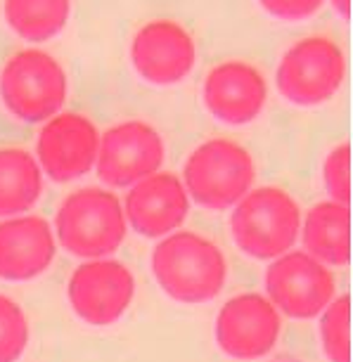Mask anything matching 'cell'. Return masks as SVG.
<instances>
[{
    "mask_svg": "<svg viewBox=\"0 0 353 362\" xmlns=\"http://www.w3.org/2000/svg\"><path fill=\"white\" fill-rule=\"evenodd\" d=\"M124 206L126 223L147 239H164L185 223L190 197L180 175L157 170L128 187Z\"/></svg>",
    "mask_w": 353,
    "mask_h": 362,
    "instance_id": "14",
    "label": "cell"
},
{
    "mask_svg": "<svg viewBox=\"0 0 353 362\" xmlns=\"http://www.w3.org/2000/svg\"><path fill=\"white\" fill-rule=\"evenodd\" d=\"M166 159L164 138L147 121H121L100 135L95 170L110 187H133L157 173Z\"/></svg>",
    "mask_w": 353,
    "mask_h": 362,
    "instance_id": "8",
    "label": "cell"
},
{
    "mask_svg": "<svg viewBox=\"0 0 353 362\" xmlns=\"http://www.w3.org/2000/svg\"><path fill=\"white\" fill-rule=\"evenodd\" d=\"M135 277L128 265L114 258L81 263L66 284V298L79 320L93 327L114 325L131 308Z\"/></svg>",
    "mask_w": 353,
    "mask_h": 362,
    "instance_id": "9",
    "label": "cell"
},
{
    "mask_svg": "<svg viewBox=\"0 0 353 362\" xmlns=\"http://www.w3.org/2000/svg\"><path fill=\"white\" fill-rule=\"evenodd\" d=\"M29 346V322L22 305L0 293V362H17Z\"/></svg>",
    "mask_w": 353,
    "mask_h": 362,
    "instance_id": "20",
    "label": "cell"
},
{
    "mask_svg": "<svg viewBox=\"0 0 353 362\" xmlns=\"http://www.w3.org/2000/svg\"><path fill=\"white\" fill-rule=\"evenodd\" d=\"M66 74L57 57L38 47L17 50L0 69V100L24 124H45L66 102Z\"/></svg>",
    "mask_w": 353,
    "mask_h": 362,
    "instance_id": "5",
    "label": "cell"
},
{
    "mask_svg": "<svg viewBox=\"0 0 353 362\" xmlns=\"http://www.w3.org/2000/svg\"><path fill=\"white\" fill-rule=\"evenodd\" d=\"M57 242L71 256L95 261L117 254L128 235L121 199L105 187H81L66 194L55 214Z\"/></svg>",
    "mask_w": 353,
    "mask_h": 362,
    "instance_id": "3",
    "label": "cell"
},
{
    "mask_svg": "<svg viewBox=\"0 0 353 362\" xmlns=\"http://www.w3.org/2000/svg\"><path fill=\"white\" fill-rule=\"evenodd\" d=\"M180 180L190 202L209 211H226L254 187L256 163L237 140L212 138L190 152Z\"/></svg>",
    "mask_w": 353,
    "mask_h": 362,
    "instance_id": "4",
    "label": "cell"
},
{
    "mask_svg": "<svg viewBox=\"0 0 353 362\" xmlns=\"http://www.w3.org/2000/svg\"><path fill=\"white\" fill-rule=\"evenodd\" d=\"M209 114L221 124L247 126L256 121L268 102V81L254 64L228 59L209 69L202 88Z\"/></svg>",
    "mask_w": 353,
    "mask_h": 362,
    "instance_id": "13",
    "label": "cell"
},
{
    "mask_svg": "<svg viewBox=\"0 0 353 362\" xmlns=\"http://www.w3.org/2000/svg\"><path fill=\"white\" fill-rule=\"evenodd\" d=\"M43 194V170L24 147H0V218L24 216Z\"/></svg>",
    "mask_w": 353,
    "mask_h": 362,
    "instance_id": "17",
    "label": "cell"
},
{
    "mask_svg": "<svg viewBox=\"0 0 353 362\" xmlns=\"http://www.w3.org/2000/svg\"><path fill=\"white\" fill-rule=\"evenodd\" d=\"M71 0H3L5 24L29 43H45L64 31Z\"/></svg>",
    "mask_w": 353,
    "mask_h": 362,
    "instance_id": "18",
    "label": "cell"
},
{
    "mask_svg": "<svg viewBox=\"0 0 353 362\" xmlns=\"http://www.w3.org/2000/svg\"><path fill=\"white\" fill-rule=\"evenodd\" d=\"M135 74L152 86H175L190 76L197 64V43L185 26L173 19H152L142 24L131 40Z\"/></svg>",
    "mask_w": 353,
    "mask_h": 362,
    "instance_id": "12",
    "label": "cell"
},
{
    "mask_svg": "<svg viewBox=\"0 0 353 362\" xmlns=\"http://www.w3.org/2000/svg\"><path fill=\"white\" fill-rule=\"evenodd\" d=\"M306 254L323 265H349L351 261V211L335 202H318L301 218Z\"/></svg>",
    "mask_w": 353,
    "mask_h": 362,
    "instance_id": "16",
    "label": "cell"
},
{
    "mask_svg": "<svg viewBox=\"0 0 353 362\" xmlns=\"http://www.w3.org/2000/svg\"><path fill=\"white\" fill-rule=\"evenodd\" d=\"M266 15L282 19V22H303L316 17L325 0H256Z\"/></svg>",
    "mask_w": 353,
    "mask_h": 362,
    "instance_id": "22",
    "label": "cell"
},
{
    "mask_svg": "<svg viewBox=\"0 0 353 362\" xmlns=\"http://www.w3.org/2000/svg\"><path fill=\"white\" fill-rule=\"evenodd\" d=\"M100 131L88 116L59 112L47 119L36 138V161L55 182H71L95 168Z\"/></svg>",
    "mask_w": 353,
    "mask_h": 362,
    "instance_id": "11",
    "label": "cell"
},
{
    "mask_svg": "<svg viewBox=\"0 0 353 362\" xmlns=\"http://www.w3.org/2000/svg\"><path fill=\"white\" fill-rule=\"evenodd\" d=\"M323 180L330 194V202L349 206L351 204V147L349 142H339L330 149L323 163Z\"/></svg>",
    "mask_w": 353,
    "mask_h": 362,
    "instance_id": "21",
    "label": "cell"
},
{
    "mask_svg": "<svg viewBox=\"0 0 353 362\" xmlns=\"http://www.w3.org/2000/svg\"><path fill=\"white\" fill-rule=\"evenodd\" d=\"M346 81V54L330 36H303L282 52L275 69L277 90L296 107L332 100Z\"/></svg>",
    "mask_w": 353,
    "mask_h": 362,
    "instance_id": "6",
    "label": "cell"
},
{
    "mask_svg": "<svg viewBox=\"0 0 353 362\" xmlns=\"http://www.w3.org/2000/svg\"><path fill=\"white\" fill-rule=\"evenodd\" d=\"M149 268L168 298L190 305L219 296L230 272L219 244L199 232H171L159 239Z\"/></svg>",
    "mask_w": 353,
    "mask_h": 362,
    "instance_id": "1",
    "label": "cell"
},
{
    "mask_svg": "<svg viewBox=\"0 0 353 362\" xmlns=\"http://www.w3.org/2000/svg\"><path fill=\"white\" fill-rule=\"evenodd\" d=\"M320 344L330 362H351V298L349 293L335 300L320 315Z\"/></svg>",
    "mask_w": 353,
    "mask_h": 362,
    "instance_id": "19",
    "label": "cell"
},
{
    "mask_svg": "<svg viewBox=\"0 0 353 362\" xmlns=\"http://www.w3.org/2000/svg\"><path fill=\"white\" fill-rule=\"evenodd\" d=\"M266 298L291 320H313L337 296V279L328 265L306 251H287L266 270Z\"/></svg>",
    "mask_w": 353,
    "mask_h": 362,
    "instance_id": "7",
    "label": "cell"
},
{
    "mask_svg": "<svg viewBox=\"0 0 353 362\" xmlns=\"http://www.w3.org/2000/svg\"><path fill=\"white\" fill-rule=\"evenodd\" d=\"M301 209L287 189L263 185L249 189L230 216L237 249L256 261H275L291 251L301 232Z\"/></svg>",
    "mask_w": 353,
    "mask_h": 362,
    "instance_id": "2",
    "label": "cell"
},
{
    "mask_svg": "<svg viewBox=\"0 0 353 362\" xmlns=\"http://www.w3.org/2000/svg\"><path fill=\"white\" fill-rule=\"evenodd\" d=\"M282 329V315L266 293H237L216 315V344L228 358L259 360L273 351Z\"/></svg>",
    "mask_w": 353,
    "mask_h": 362,
    "instance_id": "10",
    "label": "cell"
},
{
    "mask_svg": "<svg viewBox=\"0 0 353 362\" xmlns=\"http://www.w3.org/2000/svg\"><path fill=\"white\" fill-rule=\"evenodd\" d=\"M55 256L57 239L43 216L24 214L0 221V279H36L50 268Z\"/></svg>",
    "mask_w": 353,
    "mask_h": 362,
    "instance_id": "15",
    "label": "cell"
},
{
    "mask_svg": "<svg viewBox=\"0 0 353 362\" xmlns=\"http://www.w3.org/2000/svg\"><path fill=\"white\" fill-rule=\"evenodd\" d=\"M330 3L339 17H344V19L351 17V0H330Z\"/></svg>",
    "mask_w": 353,
    "mask_h": 362,
    "instance_id": "23",
    "label": "cell"
}]
</instances>
